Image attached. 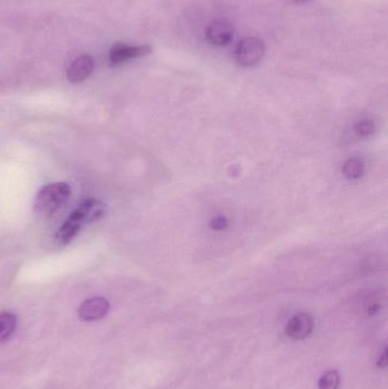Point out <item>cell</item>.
<instances>
[{"label": "cell", "mask_w": 388, "mask_h": 389, "mask_svg": "<svg viewBox=\"0 0 388 389\" xmlns=\"http://www.w3.org/2000/svg\"><path fill=\"white\" fill-rule=\"evenodd\" d=\"M70 196H71V188L68 183H49L37 193L34 211L39 215H52L65 205Z\"/></svg>", "instance_id": "obj_2"}, {"label": "cell", "mask_w": 388, "mask_h": 389, "mask_svg": "<svg viewBox=\"0 0 388 389\" xmlns=\"http://www.w3.org/2000/svg\"><path fill=\"white\" fill-rule=\"evenodd\" d=\"M234 36L232 24L223 21H216L210 24L206 29V38L214 46H227Z\"/></svg>", "instance_id": "obj_6"}, {"label": "cell", "mask_w": 388, "mask_h": 389, "mask_svg": "<svg viewBox=\"0 0 388 389\" xmlns=\"http://www.w3.org/2000/svg\"><path fill=\"white\" fill-rule=\"evenodd\" d=\"M340 383V373L328 371L319 380V389H338Z\"/></svg>", "instance_id": "obj_11"}, {"label": "cell", "mask_w": 388, "mask_h": 389, "mask_svg": "<svg viewBox=\"0 0 388 389\" xmlns=\"http://www.w3.org/2000/svg\"><path fill=\"white\" fill-rule=\"evenodd\" d=\"M265 52V43L261 39L255 36H248L238 43L235 52L236 61L239 65L245 67L253 66L261 61Z\"/></svg>", "instance_id": "obj_3"}, {"label": "cell", "mask_w": 388, "mask_h": 389, "mask_svg": "<svg viewBox=\"0 0 388 389\" xmlns=\"http://www.w3.org/2000/svg\"><path fill=\"white\" fill-rule=\"evenodd\" d=\"M17 328V317L12 313L0 314V341L7 339Z\"/></svg>", "instance_id": "obj_10"}, {"label": "cell", "mask_w": 388, "mask_h": 389, "mask_svg": "<svg viewBox=\"0 0 388 389\" xmlns=\"http://www.w3.org/2000/svg\"><path fill=\"white\" fill-rule=\"evenodd\" d=\"M106 212L108 207L103 202L97 200H85L59 228V233L55 235L56 244L59 246L68 245L83 227L103 219Z\"/></svg>", "instance_id": "obj_1"}, {"label": "cell", "mask_w": 388, "mask_h": 389, "mask_svg": "<svg viewBox=\"0 0 388 389\" xmlns=\"http://www.w3.org/2000/svg\"><path fill=\"white\" fill-rule=\"evenodd\" d=\"M377 366H378V368H380V369H384V368L387 366V348L384 350L382 357H379L378 364H377Z\"/></svg>", "instance_id": "obj_14"}, {"label": "cell", "mask_w": 388, "mask_h": 389, "mask_svg": "<svg viewBox=\"0 0 388 389\" xmlns=\"http://www.w3.org/2000/svg\"><path fill=\"white\" fill-rule=\"evenodd\" d=\"M314 322L311 315L307 313H300L292 317L285 333L288 337L293 339H304L309 337L314 331Z\"/></svg>", "instance_id": "obj_5"}, {"label": "cell", "mask_w": 388, "mask_h": 389, "mask_svg": "<svg viewBox=\"0 0 388 389\" xmlns=\"http://www.w3.org/2000/svg\"><path fill=\"white\" fill-rule=\"evenodd\" d=\"M210 226L213 230H216V231H222V230L227 229L228 227V221L225 219V216H216L214 219L211 221Z\"/></svg>", "instance_id": "obj_13"}, {"label": "cell", "mask_w": 388, "mask_h": 389, "mask_svg": "<svg viewBox=\"0 0 388 389\" xmlns=\"http://www.w3.org/2000/svg\"><path fill=\"white\" fill-rule=\"evenodd\" d=\"M343 174L347 179H359L365 174V164L359 158H351L343 167Z\"/></svg>", "instance_id": "obj_9"}, {"label": "cell", "mask_w": 388, "mask_h": 389, "mask_svg": "<svg viewBox=\"0 0 388 389\" xmlns=\"http://www.w3.org/2000/svg\"><path fill=\"white\" fill-rule=\"evenodd\" d=\"M110 310V303L103 297H94L82 303L79 308V315L85 321L99 320Z\"/></svg>", "instance_id": "obj_7"}, {"label": "cell", "mask_w": 388, "mask_h": 389, "mask_svg": "<svg viewBox=\"0 0 388 389\" xmlns=\"http://www.w3.org/2000/svg\"><path fill=\"white\" fill-rule=\"evenodd\" d=\"M94 59L88 55L80 56L70 65L68 78L71 82H81L92 74Z\"/></svg>", "instance_id": "obj_8"}, {"label": "cell", "mask_w": 388, "mask_h": 389, "mask_svg": "<svg viewBox=\"0 0 388 389\" xmlns=\"http://www.w3.org/2000/svg\"><path fill=\"white\" fill-rule=\"evenodd\" d=\"M293 1H295V3H307V1H310V0H293Z\"/></svg>", "instance_id": "obj_15"}, {"label": "cell", "mask_w": 388, "mask_h": 389, "mask_svg": "<svg viewBox=\"0 0 388 389\" xmlns=\"http://www.w3.org/2000/svg\"><path fill=\"white\" fill-rule=\"evenodd\" d=\"M356 130L360 136L368 137L375 131V125H374V122L369 121V120H363L356 125Z\"/></svg>", "instance_id": "obj_12"}, {"label": "cell", "mask_w": 388, "mask_h": 389, "mask_svg": "<svg viewBox=\"0 0 388 389\" xmlns=\"http://www.w3.org/2000/svg\"><path fill=\"white\" fill-rule=\"evenodd\" d=\"M152 50V47L148 45L129 46L127 43H115L110 52V63L111 65H120L129 59L150 55Z\"/></svg>", "instance_id": "obj_4"}]
</instances>
